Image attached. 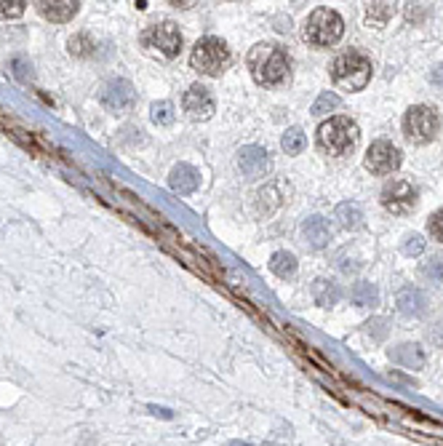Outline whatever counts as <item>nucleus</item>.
Returning <instances> with one entry per match:
<instances>
[{"mask_svg":"<svg viewBox=\"0 0 443 446\" xmlns=\"http://www.w3.org/2000/svg\"><path fill=\"white\" fill-rule=\"evenodd\" d=\"M11 67H13V75H16L19 80H27L30 75H33V67L27 65V59H22V56H16V59H13Z\"/></svg>","mask_w":443,"mask_h":446,"instance_id":"nucleus-32","label":"nucleus"},{"mask_svg":"<svg viewBox=\"0 0 443 446\" xmlns=\"http://www.w3.org/2000/svg\"><path fill=\"white\" fill-rule=\"evenodd\" d=\"M403 131H406V139L414 145H427L432 136L438 134V115L427 104H417L406 112Z\"/></svg>","mask_w":443,"mask_h":446,"instance_id":"nucleus-6","label":"nucleus"},{"mask_svg":"<svg viewBox=\"0 0 443 446\" xmlns=\"http://www.w3.org/2000/svg\"><path fill=\"white\" fill-rule=\"evenodd\" d=\"M427 233H430L435 241H441L443 244V209L430 217V222H427Z\"/></svg>","mask_w":443,"mask_h":446,"instance_id":"nucleus-30","label":"nucleus"},{"mask_svg":"<svg viewBox=\"0 0 443 446\" xmlns=\"http://www.w3.org/2000/svg\"><path fill=\"white\" fill-rule=\"evenodd\" d=\"M422 249H425V238L422 235H409L406 238V244H403V251L409 254V257H414V254H422Z\"/></svg>","mask_w":443,"mask_h":446,"instance_id":"nucleus-31","label":"nucleus"},{"mask_svg":"<svg viewBox=\"0 0 443 446\" xmlns=\"http://www.w3.org/2000/svg\"><path fill=\"white\" fill-rule=\"evenodd\" d=\"M280 206V195H278V187H265V190H259L256 192V209L262 214H273Z\"/></svg>","mask_w":443,"mask_h":446,"instance_id":"nucleus-24","label":"nucleus"},{"mask_svg":"<svg viewBox=\"0 0 443 446\" xmlns=\"http://www.w3.org/2000/svg\"><path fill=\"white\" fill-rule=\"evenodd\" d=\"M332 78L339 89L361 91L371 78V62L358 51H347V54L337 56L332 65Z\"/></svg>","mask_w":443,"mask_h":446,"instance_id":"nucleus-3","label":"nucleus"},{"mask_svg":"<svg viewBox=\"0 0 443 446\" xmlns=\"http://www.w3.org/2000/svg\"><path fill=\"white\" fill-rule=\"evenodd\" d=\"M270 270L275 273L278 278H291L297 273V257L291 251H275L270 257Z\"/></svg>","mask_w":443,"mask_h":446,"instance_id":"nucleus-20","label":"nucleus"},{"mask_svg":"<svg viewBox=\"0 0 443 446\" xmlns=\"http://www.w3.org/2000/svg\"><path fill=\"white\" fill-rule=\"evenodd\" d=\"M99 99L107 110H115V112L128 110V107L133 104V86L123 78L107 80L99 91Z\"/></svg>","mask_w":443,"mask_h":446,"instance_id":"nucleus-10","label":"nucleus"},{"mask_svg":"<svg viewBox=\"0 0 443 446\" xmlns=\"http://www.w3.org/2000/svg\"><path fill=\"white\" fill-rule=\"evenodd\" d=\"M307 145V139H305V131H302L300 126H291L283 139H280V147L286 150V156H300L302 150Z\"/></svg>","mask_w":443,"mask_h":446,"instance_id":"nucleus-23","label":"nucleus"},{"mask_svg":"<svg viewBox=\"0 0 443 446\" xmlns=\"http://www.w3.org/2000/svg\"><path fill=\"white\" fill-rule=\"evenodd\" d=\"M344 33L342 16L332 9H315L305 24V40L312 45H334Z\"/></svg>","mask_w":443,"mask_h":446,"instance_id":"nucleus-4","label":"nucleus"},{"mask_svg":"<svg viewBox=\"0 0 443 446\" xmlns=\"http://www.w3.org/2000/svg\"><path fill=\"white\" fill-rule=\"evenodd\" d=\"M302 235H305V241L312 249H323V246H329V241H332V227H329V222L323 217H310L307 222L302 224Z\"/></svg>","mask_w":443,"mask_h":446,"instance_id":"nucleus-16","label":"nucleus"},{"mask_svg":"<svg viewBox=\"0 0 443 446\" xmlns=\"http://www.w3.org/2000/svg\"><path fill=\"white\" fill-rule=\"evenodd\" d=\"M200 174L190 163H179V166L171 168V177H168V187L179 192V195H190L198 190Z\"/></svg>","mask_w":443,"mask_h":446,"instance_id":"nucleus-15","label":"nucleus"},{"mask_svg":"<svg viewBox=\"0 0 443 446\" xmlns=\"http://www.w3.org/2000/svg\"><path fill=\"white\" fill-rule=\"evenodd\" d=\"M393 13H395L393 3H368L366 6V19L371 27H385L393 19Z\"/></svg>","mask_w":443,"mask_h":446,"instance_id":"nucleus-21","label":"nucleus"},{"mask_svg":"<svg viewBox=\"0 0 443 446\" xmlns=\"http://www.w3.org/2000/svg\"><path fill=\"white\" fill-rule=\"evenodd\" d=\"M67 48H70V54L75 56H89L91 51H94V40H91L89 35H75V38H70V43H67Z\"/></svg>","mask_w":443,"mask_h":446,"instance_id":"nucleus-26","label":"nucleus"},{"mask_svg":"<svg viewBox=\"0 0 443 446\" xmlns=\"http://www.w3.org/2000/svg\"><path fill=\"white\" fill-rule=\"evenodd\" d=\"M342 102H339V97L337 94H321L318 99H315V104H312V115H326V112H332V110H337Z\"/></svg>","mask_w":443,"mask_h":446,"instance_id":"nucleus-27","label":"nucleus"},{"mask_svg":"<svg viewBox=\"0 0 443 446\" xmlns=\"http://www.w3.org/2000/svg\"><path fill=\"white\" fill-rule=\"evenodd\" d=\"M190 65L200 75H219L222 70L230 65V48L222 43L219 38H203L192 48Z\"/></svg>","mask_w":443,"mask_h":446,"instance_id":"nucleus-5","label":"nucleus"},{"mask_svg":"<svg viewBox=\"0 0 443 446\" xmlns=\"http://www.w3.org/2000/svg\"><path fill=\"white\" fill-rule=\"evenodd\" d=\"M27 11L24 0H0V19H19Z\"/></svg>","mask_w":443,"mask_h":446,"instance_id":"nucleus-25","label":"nucleus"},{"mask_svg":"<svg viewBox=\"0 0 443 446\" xmlns=\"http://www.w3.org/2000/svg\"><path fill=\"white\" fill-rule=\"evenodd\" d=\"M238 166H241V171H244L248 179L267 177V171H270V156H267L265 147L248 145L238 153Z\"/></svg>","mask_w":443,"mask_h":446,"instance_id":"nucleus-12","label":"nucleus"},{"mask_svg":"<svg viewBox=\"0 0 443 446\" xmlns=\"http://www.w3.org/2000/svg\"><path fill=\"white\" fill-rule=\"evenodd\" d=\"M214 110H217V104H214V97L209 94V89H203L200 83L190 86L187 94H185V112L190 118L192 121H209Z\"/></svg>","mask_w":443,"mask_h":446,"instance_id":"nucleus-11","label":"nucleus"},{"mask_svg":"<svg viewBox=\"0 0 443 446\" xmlns=\"http://www.w3.org/2000/svg\"><path fill=\"white\" fill-rule=\"evenodd\" d=\"M382 206L393 214H409L414 206H417V190L411 187L409 182H403V179H393L385 185L382 190Z\"/></svg>","mask_w":443,"mask_h":446,"instance_id":"nucleus-7","label":"nucleus"},{"mask_svg":"<svg viewBox=\"0 0 443 446\" xmlns=\"http://www.w3.org/2000/svg\"><path fill=\"white\" fill-rule=\"evenodd\" d=\"M310 291H312V300L318 302L321 308H332V305H337L339 297H342L339 283H334V281H329V278H315L312 281Z\"/></svg>","mask_w":443,"mask_h":446,"instance_id":"nucleus-18","label":"nucleus"},{"mask_svg":"<svg viewBox=\"0 0 443 446\" xmlns=\"http://www.w3.org/2000/svg\"><path fill=\"white\" fill-rule=\"evenodd\" d=\"M144 43L158 48V51L163 56H168V59H174V56L182 51V33L177 30V24H171V22L155 24V27L147 30Z\"/></svg>","mask_w":443,"mask_h":446,"instance_id":"nucleus-8","label":"nucleus"},{"mask_svg":"<svg viewBox=\"0 0 443 446\" xmlns=\"http://www.w3.org/2000/svg\"><path fill=\"white\" fill-rule=\"evenodd\" d=\"M422 276L430 281H443V257H430L422 265Z\"/></svg>","mask_w":443,"mask_h":446,"instance_id":"nucleus-29","label":"nucleus"},{"mask_svg":"<svg viewBox=\"0 0 443 446\" xmlns=\"http://www.w3.org/2000/svg\"><path fill=\"white\" fill-rule=\"evenodd\" d=\"M350 297L358 308H371V305H377L379 302V291L374 283H368V281H361V283H355L353 291H350Z\"/></svg>","mask_w":443,"mask_h":446,"instance_id":"nucleus-22","label":"nucleus"},{"mask_svg":"<svg viewBox=\"0 0 443 446\" xmlns=\"http://www.w3.org/2000/svg\"><path fill=\"white\" fill-rule=\"evenodd\" d=\"M361 139V131H358V123L353 118H344V115H337V118H329L326 123H321L318 129V145L329 153V156H347L353 153L355 145Z\"/></svg>","mask_w":443,"mask_h":446,"instance_id":"nucleus-2","label":"nucleus"},{"mask_svg":"<svg viewBox=\"0 0 443 446\" xmlns=\"http://www.w3.org/2000/svg\"><path fill=\"white\" fill-rule=\"evenodd\" d=\"M432 80H435V83H443V65H438V67H435V72H432Z\"/></svg>","mask_w":443,"mask_h":446,"instance_id":"nucleus-33","label":"nucleus"},{"mask_svg":"<svg viewBox=\"0 0 443 446\" xmlns=\"http://www.w3.org/2000/svg\"><path fill=\"white\" fill-rule=\"evenodd\" d=\"M150 112H153V121L160 123V126L174 123V104H171V102H155Z\"/></svg>","mask_w":443,"mask_h":446,"instance_id":"nucleus-28","label":"nucleus"},{"mask_svg":"<svg viewBox=\"0 0 443 446\" xmlns=\"http://www.w3.org/2000/svg\"><path fill=\"white\" fill-rule=\"evenodd\" d=\"M400 166V150L395 145H390L385 139H379L368 147L366 153V168L374 174H393Z\"/></svg>","mask_w":443,"mask_h":446,"instance_id":"nucleus-9","label":"nucleus"},{"mask_svg":"<svg viewBox=\"0 0 443 446\" xmlns=\"http://www.w3.org/2000/svg\"><path fill=\"white\" fill-rule=\"evenodd\" d=\"M288 67H291V62H288L286 51H280L273 43L254 45L251 54H248V70H251L256 83H262V86L280 83L288 75Z\"/></svg>","mask_w":443,"mask_h":446,"instance_id":"nucleus-1","label":"nucleus"},{"mask_svg":"<svg viewBox=\"0 0 443 446\" xmlns=\"http://www.w3.org/2000/svg\"><path fill=\"white\" fill-rule=\"evenodd\" d=\"M334 219L342 224L344 230H358L363 227V212L358 203H339L337 212H334Z\"/></svg>","mask_w":443,"mask_h":446,"instance_id":"nucleus-19","label":"nucleus"},{"mask_svg":"<svg viewBox=\"0 0 443 446\" xmlns=\"http://www.w3.org/2000/svg\"><path fill=\"white\" fill-rule=\"evenodd\" d=\"M395 305H398V310L403 312V315H409V318H420V315H425V312H427V305H430V300H427V294H425L422 289L406 286V289L398 291Z\"/></svg>","mask_w":443,"mask_h":446,"instance_id":"nucleus-13","label":"nucleus"},{"mask_svg":"<svg viewBox=\"0 0 443 446\" xmlns=\"http://www.w3.org/2000/svg\"><path fill=\"white\" fill-rule=\"evenodd\" d=\"M78 9H80V3H75V0H40V3H38L40 16L56 24L70 22V19L78 13Z\"/></svg>","mask_w":443,"mask_h":446,"instance_id":"nucleus-14","label":"nucleus"},{"mask_svg":"<svg viewBox=\"0 0 443 446\" xmlns=\"http://www.w3.org/2000/svg\"><path fill=\"white\" fill-rule=\"evenodd\" d=\"M390 358L406 369L425 366V350H422L420 345H414V342H403V345H398L395 350H390Z\"/></svg>","mask_w":443,"mask_h":446,"instance_id":"nucleus-17","label":"nucleus"}]
</instances>
